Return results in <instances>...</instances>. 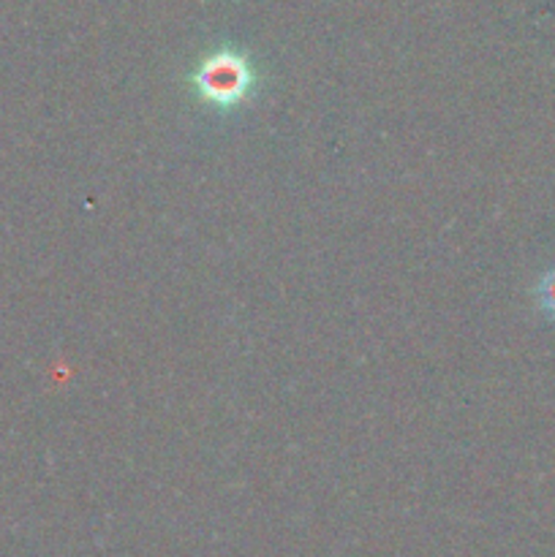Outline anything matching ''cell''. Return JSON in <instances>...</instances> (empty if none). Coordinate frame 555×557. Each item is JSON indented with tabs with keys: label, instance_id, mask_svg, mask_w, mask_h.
I'll list each match as a JSON object with an SVG mask.
<instances>
[{
	"label": "cell",
	"instance_id": "6da1fadb",
	"mask_svg": "<svg viewBox=\"0 0 555 557\" xmlns=\"http://www.w3.org/2000/svg\"><path fill=\"white\" fill-rule=\"evenodd\" d=\"M190 82H194L196 96L207 107L232 112V109H237L239 103H245L254 96L256 74L250 60L239 49L223 47L201 60Z\"/></svg>",
	"mask_w": 555,
	"mask_h": 557
},
{
	"label": "cell",
	"instance_id": "7a4b0ae2",
	"mask_svg": "<svg viewBox=\"0 0 555 557\" xmlns=\"http://www.w3.org/2000/svg\"><path fill=\"white\" fill-rule=\"evenodd\" d=\"M536 302H539V308H542L544 315L555 319V267L539 277Z\"/></svg>",
	"mask_w": 555,
	"mask_h": 557
}]
</instances>
